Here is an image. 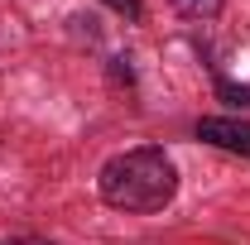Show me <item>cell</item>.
<instances>
[{
  "instance_id": "obj_1",
  "label": "cell",
  "mask_w": 250,
  "mask_h": 245,
  "mask_svg": "<svg viewBox=\"0 0 250 245\" xmlns=\"http://www.w3.org/2000/svg\"><path fill=\"white\" fill-rule=\"evenodd\" d=\"M96 192L116 212L149 216V212H164L178 197V168L159 144H135V149H121L101 163Z\"/></svg>"
},
{
  "instance_id": "obj_2",
  "label": "cell",
  "mask_w": 250,
  "mask_h": 245,
  "mask_svg": "<svg viewBox=\"0 0 250 245\" xmlns=\"http://www.w3.org/2000/svg\"><path fill=\"white\" fill-rule=\"evenodd\" d=\"M192 135L212 149H226V154H241L250 159V121H236V116H207V121L192 125Z\"/></svg>"
},
{
  "instance_id": "obj_3",
  "label": "cell",
  "mask_w": 250,
  "mask_h": 245,
  "mask_svg": "<svg viewBox=\"0 0 250 245\" xmlns=\"http://www.w3.org/2000/svg\"><path fill=\"white\" fill-rule=\"evenodd\" d=\"M168 5H173L183 20H217L226 0H168Z\"/></svg>"
},
{
  "instance_id": "obj_4",
  "label": "cell",
  "mask_w": 250,
  "mask_h": 245,
  "mask_svg": "<svg viewBox=\"0 0 250 245\" xmlns=\"http://www.w3.org/2000/svg\"><path fill=\"white\" fill-rule=\"evenodd\" d=\"M217 101H226V106H250V87L246 82H231V77H217Z\"/></svg>"
},
{
  "instance_id": "obj_5",
  "label": "cell",
  "mask_w": 250,
  "mask_h": 245,
  "mask_svg": "<svg viewBox=\"0 0 250 245\" xmlns=\"http://www.w3.org/2000/svg\"><path fill=\"white\" fill-rule=\"evenodd\" d=\"M106 5H111V10H121L125 20H140V15H145V0H106Z\"/></svg>"
},
{
  "instance_id": "obj_6",
  "label": "cell",
  "mask_w": 250,
  "mask_h": 245,
  "mask_svg": "<svg viewBox=\"0 0 250 245\" xmlns=\"http://www.w3.org/2000/svg\"><path fill=\"white\" fill-rule=\"evenodd\" d=\"M0 245H53V241H43V236H5Z\"/></svg>"
}]
</instances>
